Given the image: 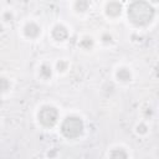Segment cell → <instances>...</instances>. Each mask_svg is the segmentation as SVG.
Here are the masks:
<instances>
[{
  "label": "cell",
  "mask_w": 159,
  "mask_h": 159,
  "mask_svg": "<svg viewBox=\"0 0 159 159\" xmlns=\"http://www.w3.org/2000/svg\"><path fill=\"white\" fill-rule=\"evenodd\" d=\"M127 15L129 21L133 25L140 27V26H147L152 22V20L154 19L155 11H154V7L148 1L133 0L128 6Z\"/></svg>",
  "instance_id": "obj_1"
},
{
  "label": "cell",
  "mask_w": 159,
  "mask_h": 159,
  "mask_svg": "<svg viewBox=\"0 0 159 159\" xmlns=\"http://www.w3.org/2000/svg\"><path fill=\"white\" fill-rule=\"evenodd\" d=\"M84 130V123L78 116H67L61 123V133L67 139H76L82 135Z\"/></svg>",
  "instance_id": "obj_2"
},
{
  "label": "cell",
  "mask_w": 159,
  "mask_h": 159,
  "mask_svg": "<svg viewBox=\"0 0 159 159\" xmlns=\"http://www.w3.org/2000/svg\"><path fill=\"white\" fill-rule=\"evenodd\" d=\"M58 116L60 114H58L57 108L53 106H50V104L42 106L37 112V119H39L40 124L43 125L45 128H52L57 123Z\"/></svg>",
  "instance_id": "obj_3"
},
{
  "label": "cell",
  "mask_w": 159,
  "mask_h": 159,
  "mask_svg": "<svg viewBox=\"0 0 159 159\" xmlns=\"http://www.w3.org/2000/svg\"><path fill=\"white\" fill-rule=\"evenodd\" d=\"M51 36H52L53 40L62 42V41H65V40L68 39L70 32H68V29H67L65 25H62V24H56V25L52 27V30H51Z\"/></svg>",
  "instance_id": "obj_4"
},
{
  "label": "cell",
  "mask_w": 159,
  "mask_h": 159,
  "mask_svg": "<svg viewBox=\"0 0 159 159\" xmlns=\"http://www.w3.org/2000/svg\"><path fill=\"white\" fill-rule=\"evenodd\" d=\"M104 10H106L107 16H109V17H117V16H119L122 14L123 7H122V4L119 1L111 0V1H108L106 4V9Z\"/></svg>",
  "instance_id": "obj_5"
},
{
  "label": "cell",
  "mask_w": 159,
  "mask_h": 159,
  "mask_svg": "<svg viewBox=\"0 0 159 159\" xmlns=\"http://www.w3.org/2000/svg\"><path fill=\"white\" fill-rule=\"evenodd\" d=\"M40 34H41V27L34 21H30L24 26V35L29 39H36L39 37Z\"/></svg>",
  "instance_id": "obj_6"
},
{
  "label": "cell",
  "mask_w": 159,
  "mask_h": 159,
  "mask_svg": "<svg viewBox=\"0 0 159 159\" xmlns=\"http://www.w3.org/2000/svg\"><path fill=\"white\" fill-rule=\"evenodd\" d=\"M116 77L120 82H129L132 80V72L127 67H119L116 71Z\"/></svg>",
  "instance_id": "obj_7"
},
{
  "label": "cell",
  "mask_w": 159,
  "mask_h": 159,
  "mask_svg": "<svg viewBox=\"0 0 159 159\" xmlns=\"http://www.w3.org/2000/svg\"><path fill=\"white\" fill-rule=\"evenodd\" d=\"M39 73H40V77L43 78V80L51 78V77H52V67H51V65H48V63H42V65L40 66Z\"/></svg>",
  "instance_id": "obj_8"
},
{
  "label": "cell",
  "mask_w": 159,
  "mask_h": 159,
  "mask_svg": "<svg viewBox=\"0 0 159 159\" xmlns=\"http://www.w3.org/2000/svg\"><path fill=\"white\" fill-rule=\"evenodd\" d=\"M73 7L77 12H86L89 7V0H75Z\"/></svg>",
  "instance_id": "obj_9"
},
{
  "label": "cell",
  "mask_w": 159,
  "mask_h": 159,
  "mask_svg": "<svg viewBox=\"0 0 159 159\" xmlns=\"http://www.w3.org/2000/svg\"><path fill=\"white\" fill-rule=\"evenodd\" d=\"M93 43H94V41L91 36H83L78 42L80 47L83 48V50H91L93 47Z\"/></svg>",
  "instance_id": "obj_10"
},
{
  "label": "cell",
  "mask_w": 159,
  "mask_h": 159,
  "mask_svg": "<svg viewBox=\"0 0 159 159\" xmlns=\"http://www.w3.org/2000/svg\"><path fill=\"white\" fill-rule=\"evenodd\" d=\"M111 158H128V153L123 148H116L109 153Z\"/></svg>",
  "instance_id": "obj_11"
},
{
  "label": "cell",
  "mask_w": 159,
  "mask_h": 159,
  "mask_svg": "<svg viewBox=\"0 0 159 159\" xmlns=\"http://www.w3.org/2000/svg\"><path fill=\"white\" fill-rule=\"evenodd\" d=\"M10 87H11L10 81H9L6 77L0 76V93H4V92H6V91H9Z\"/></svg>",
  "instance_id": "obj_12"
},
{
  "label": "cell",
  "mask_w": 159,
  "mask_h": 159,
  "mask_svg": "<svg viewBox=\"0 0 159 159\" xmlns=\"http://www.w3.org/2000/svg\"><path fill=\"white\" fill-rule=\"evenodd\" d=\"M67 68H68V62H67V61H65V60L57 61V63H56V70H57L58 72H65Z\"/></svg>",
  "instance_id": "obj_13"
},
{
  "label": "cell",
  "mask_w": 159,
  "mask_h": 159,
  "mask_svg": "<svg viewBox=\"0 0 159 159\" xmlns=\"http://www.w3.org/2000/svg\"><path fill=\"white\" fill-rule=\"evenodd\" d=\"M148 125L145 124V123H139L137 127H135V132L138 133V134H140V135H143V134H147L148 133Z\"/></svg>",
  "instance_id": "obj_14"
},
{
  "label": "cell",
  "mask_w": 159,
  "mask_h": 159,
  "mask_svg": "<svg viewBox=\"0 0 159 159\" xmlns=\"http://www.w3.org/2000/svg\"><path fill=\"white\" fill-rule=\"evenodd\" d=\"M101 40H102L103 43H111L113 41V37H112V35L109 32H103L102 36H101Z\"/></svg>",
  "instance_id": "obj_15"
},
{
  "label": "cell",
  "mask_w": 159,
  "mask_h": 159,
  "mask_svg": "<svg viewBox=\"0 0 159 159\" xmlns=\"http://www.w3.org/2000/svg\"><path fill=\"white\" fill-rule=\"evenodd\" d=\"M12 19H14V16H12V14H11L10 11L4 12V15H2V20H4V21L9 22V21H12Z\"/></svg>",
  "instance_id": "obj_16"
},
{
  "label": "cell",
  "mask_w": 159,
  "mask_h": 159,
  "mask_svg": "<svg viewBox=\"0 0 159 159\" xmlns=\"http://www.w3.org/2000/svg\"><path fill=\"white\" fill-rule=\"evenodd\" d=\"M153 114V109L152 108H147L145 111H144V116L145 117H149V116H152Z\"/></svg>",
  "instance_id": "obj_17"
},
{
  "label": "cell",
  "mask_w": 159,
  "mask_h": 159,
  "mask_svg": "<svg viewBox=\"0 0 159 159\" xmlns=\"http://www.w3.org/2000/svg\"><path fill=\"white\" fill-rule=\"evenodd\" d=\"M150 1H152V2H158L159 0H150Z\"/></svg>",
  "instance_id": "obj_18"
}]
</instances>
